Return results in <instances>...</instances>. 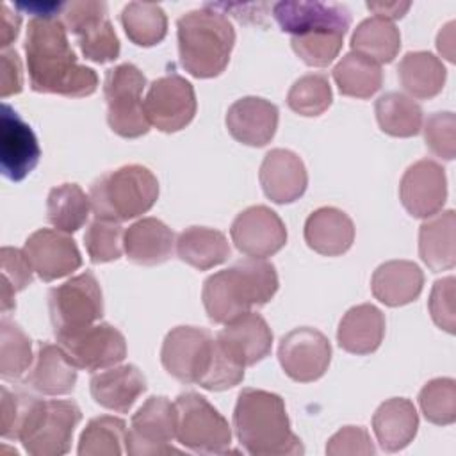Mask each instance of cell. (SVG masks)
I'll list each match as a JSON object with an SVG mask.
<instances>
[{"label": "cell", "mask_w": 456, "mask_h": 456, "mask_svg": "<svg viewBox=\"0 0 456 456\" xmlns=\"http://www.w3.org/2000/svg\"><path fill=\"white\" fill-rule=\"evenodd\" d=\"M379 128L394 137H411L422 128V109L408 94L390 91L381 94L374 105Z\"/></svg>", "instance_id": "obj_36"}, {"label": "cell", "mask_w": 456, "mask_h": 456, "mask_svg": "<svg viewBox=\"0 0 456 456\" xmlns=\"http://www.w3.org/2000/svg\"><path fill=\"white\" fill-rule=\"evenodd\" d=\"M41 150L28 123L7 103L0 114V167L12 182L23 180L39 162Z\"/></svg>", "instance_id": "obj_17"}, {"label": "cell", "mask_w": 456, "mask_h": 456, "mask_svg": "<svg viewBox=\"0 0 456 456\" xmlns=\"http://www.w3.org/2000/svg\"><path fill=\"white\" fill-rule=\"evenodd\" d=\"M176 440L196 452H226L232 444L228 420L200 394L176 397Z\"/></svg>", "instance_id": "obj_8"}, {"label": "cell", "mask_w": 456, "mask_h": 456, "mask_svg": "<svg viewBox=\"0 0 456 456\" xmlns=\"http://www.w3.org/2000/svg\"><path fill=\"white\" fill-rule=\"evenodd\" d=\"M144 87L146 77L130 62L107 69L103 82L107 123L118 135L135 139L150 130L142 100Z\"/></svg>", "instance_id": "obj_7"}, {"label": "cell", "mask_w": 456, "mask_h": 456, "mask_svg": "<svg viewBox=\"0 0 456 456\" xmlns=\"http://www.w3.org/2000/svg\"><path fill=\"white\" fill-rule=\"evenodd\" d=\"M216 338L226 353L244 367L264 360L273 347V331L265 319L256 312H246L232 319Z\"/></svg>", "instance_id": "obj_22"}, {"label": "cell", "mask_w": 456, "mask_h": 456, "mask_svg": "<svg viewBox=\"0 0 456 456\" xmlns=\"http://www.w3.org/2000/svg\"><path fill=\"white\" fill-rule=\"evenodd\" d=\"M126 436V424L119 417L100 415L87 422L78 440L80 456H119Z\"/></svg>", "instance_id": "obj_39"}, {"label": "cell", "mask_w": 456, "mask_h": 456, "mask_svg": "<svg viewBox=\"0 0 456 456\" xmlns=\"http://www.w3.org/2000/svg\"><path fill=\"white\" fill-rule=\"evenodd\" d=\"M429 314L435 324L447 333H454V278L436 280L429 294Z\"/></svg>", "instance_id": "obj_47"}, {"label": "cell", "mask_w": 456, "mask_h": 456, "mask_svg": "<svg viewBox=\"0 0 456 456\" xmlns=\"http://www.w3.org/2000/svg\"><path fill=\"white\" fill-rule=\"evenodd\" d=\"M456 119L454 114L445 112H435L428 118L424 125V141L429 151L444 160H452L456 153V137H454Z\"/></svg>", "instance_id": "obj_46"}, {"label": "cell", "mask_w": 456, "mask_h": 456, "mask_svg": "<svg viewBox=\"0 0 456 456\" xmlns=\"http://www.w3.org/2000/svg\"><path fill=\"white\" fill-rule=\"evenodd\" d=\"M216 353V338L203 328H173L160 349V362L167 374L185 385H200L207 378Z\"/></svg>", "instance_id": "obj_11"}, {"label": "cell", "mask_w": 456, "mask_h": 456, "mask_svg": "<svg viewBox=\"0 0 456 456\" xmlns=\"http://www.w3.org/2000/svg\"><path fill=\"white\" fill-rule=\"evenodd\" d=\"M77 367L57 344L41 342L36 362L28 369L25 385L45 395H64L75 388Z\"/></svg>", "instance_id": "obj_28"}, {"label": "cell", "mask_w": 456, "mask_h": 456, "mask_svg": "<svg viewBox=\"0 0 456 456\" xmlns=\"http://www.w3.org/2000/svg\"><path fill=\"white\" fill-rule=\"evenodd\" d=\"M344 32L337 30H324V32H312L303 36H292L290 45L296 55L308 66L324 68L335 61L338 52L342 50Z\"/></svg>", "instance_id": "obj_43"}, {"label": "cell", "mask_w": 456, "mask_h": 456, "mask_svg": "<svg viewBox=\"0 0 456 456\" xmlns=\"http://www.w3.org/2000/svg\"><path fill=\"white\" fill-rule=\"evenodd\" d=\"M410 2H367V7L376 12V16L387 18V20H397L403 18L404 12L410 9Z\"/></svg>", "instance_id": "obj_52"}, {"label": "cell", "mask_w": 456, "mask_h": 456, "mask_svg": "<svg viewBox=\"0 0 456 456\" xmlns=\"http://www.w3.org/2000/svg\"><path fill=\"white\" fill-rule=\"evenodd\" d=\"M424 285V274L415 262L388 260L376 267L370 290L378 301L387 306H403L419 297Z\"/></svg>", "instance_id": "obj_27"}, {"label": "cell", "mask_w": 456, "mask_h": 456, "mask_svg": "<svg viewBox=\"0 0 456 456\" xmlns=\"http://www.w3.org/2000/svg\"><path fill=\"white\" fill-rule=\"evenodd\" d=\"M454 210H445L428 217L419 230V255L431 271H445L454 267Z\"/></svg>", "instance_id": "obj_31"}, {"label": "cell", "mask_w": 456, "mask_h": 456, "mask_svg": "<svg viewBox=\"0 0 456 456\" xmlns=\"http://www.w3.org/2000/svg\"><path fill=\"white\" fill-rule=\"evenodd\" d=\"M23 251L43 281H53L71 274L82 265L75 240L59 230L41 228L28 235Z\"/></svg>", "instance_id": "obj_20"}, {"label": "cell", "mask_w": 456, "mask_h": 456, "mask_svg": "<svg viewBox=\"0 0 456 456\" xmlns=\"http://www.w3.org/2000/svg\"><path fill=\"white\" fill-rule=\"evenodd\" d=\"M230 235L235 248L251 258H267L287 242L281 217L265 205H253L237 214Z\"/></svg>", "instance_id": "obj_16"}, {"label": "cell", "mask_w": 456, "mask_h": 456, "mask_svg": "<svg viewBox=\"0 0 456 456\" xmlns=\"http://www.w3.org/2000/svg\"><path fill=\"white\" fill-rule=\"evenodd\" d=\"M333 93L328 78L321 73H308L299 77L289 89L287 105L299 116L314 118L328 110Z\"/></svg>", "instance_id": "obj_41"}, {"label": "cell", "mask_w": 456, "mask_h": 456, "mask_svg": "<svg viewBox=\"0 0 456 456\" xmlns=\"http://www.w3.org/2000/svg\"><path fill=\"white\" fill-rule=\"evenodd\" d=\"M176 253L185 264L207 271L228 260L230 244L219 230L189 226L176 239Z\"/></svg>", "instance_id": "obj_33"}, {"label": "cell", "mask_w": 456, "mask_h": 456, "mask_svg": "<svg viewBox=\"0 0 456 456\" xmlns=\"http://www.w3.org/2000/svg\"><path fill=\"white\" fill-rule=\"evenodd\" d=\"M385 337V317L379 308L362 303L349 308L337 330L338 346L351 354L374 353Z\"/></svg>", "instance_id": "obj_29"}, {"label": "cell", "mask_w": 456, "mask_h": 456, "mask_svg": "<svg viewBox=\"0 0 456 456\" xmlns=\"http://www.w3.org/2000/svg\"><path fill=\"white\" fill-rule=\"evenodd\" d=\"M401 48L399 28L387 18L370 16L358 23L351 36V50L381 64L392 62Z\"/></svg>", "instance_id": "obj_34"}, {"label": "cell", "mask_w": 456, "mask_h": 456, "mask_svg": "<svg viewBox=\"0 0 456 456\" xmlns=\"http://www.w3.org/2000/svg\"><path fill=\"white\" fill-rule=\"evenodd\" d=\"M305 240L319 255L338 256L351 248L354 224L340 208L321 207L306 217Z\"/></svg>", "instance_id": "obj_26"}, {"label": "cell", "mask_w": 456, "mask_h": 456, "mask_svg": "<svg viewBox=\"0 0 456 456\" xmlns=\"http://www.w3.org/2000/svg\"><path fill=\"white\" fill-rule=\"evenodd\" d=\"M89 388L100 406L126 413L146 390V378L135 365H118L94 374L89 381Z\"/></svg>", "instance_id": "obj_25"}, {"label": "cell", "mask_w": 456, "mask_h": 456, "mask_svg": "<svg viewBox=\"0 0 456 456\" xmlns=\"http://www.w3.org/2000/svg\"><path fill=\"white\" fill-rule=\"evenodd\" d=\"M333 80L344 96L370 98L383 84L381 66L356 52L346 53L333 68Z\"/></svg>", "instance_id": "obj_35"}, {"label": "cell", "mask_w": 456, "mask_h": 456, "mask_svg": "<svg viewBox=\"0 0 456 456\" xmlns=\"http://www.w3.org/2000/svg\"><path fill=\"white\" fill-rule=\"evenodd\" d=\"M419 404L426 420L449 426L456 420V381L452 378H435L428 381L420 394Z\"/></svg>", "instance_id": "obj_42"}, {"label": "cell", "mask_w": 456, "mask_h": 456, "mask_svg": "<svg viewBox=\"0 0 456 456\" xmlns=\"http://www.w3.org/2000/svg\"><path fill=\"white\" fill-rule=\"evenodd\" d=\"M53 333L73 331L94 324L103 315V296L96 276L84 271L48 294Z\"/></svg>", "instance_id": "obj_9"}, {"label": "cell", "mask_w": 456, "mask_h": 456, "mask_svg": "<svg viewBox=\"0 0 456 456\" xmlns=\"http://www.w3.org/2000/svg\"><path fill=\"white\" fill-rule=\"evenodd\" d=\"M328 456H344V454H374V445L370 435L362 426H346L338 429L326 445Z\"/></svg>", "instance_id": "obj_48"}, {"label": "cell", "mask_w": 456, "mask_h": 456, "mask_svg": "<svg viewBox=\"0 0 456 456\" xmlns=\"http://www.w3.org/2000/svg\"><path fill=\"white\" fill-rule=\"evenodd\" d=\"M0 12H2V21H0V46H2V48H7V46L18 37L21 18H20V14L11 12V9H9L5 4H2Z\"/></svg>", "instance_id": "obj_51"}, {"label": "cell", "mask_w": 456, "mask_h": 456, "mask_svg": "<svg viewBox=\"0 0 456 456\" xmlns=\"http://www.w3.org/2000/svg\"><path fill=\"white\" fill-rule=\"evenodd\" d=\"M399 82L406 93L419 100L436 96L445 84V66L431 52H408L397 66Z\"/></svg>", "instance_id": "obj_32"}, {"label": "cell", "mask_w": 456, "mask_h": 456, "mask_svg": "<svg viewBox=\"0 0 456 456\" xmlns=\"http://www.w3.org/2000/svg\"><path fill=\"white\" fill-rule=\"evenodd\" d=\"M159 198L155 175L139 164L121 166L96 178L89 191L96 219L128 221L148 212Z\"/></svg>", "instance_id": "obj_5"}, {"label": "cell", "mask_w": 456, "mask_h": 456, "mask_svg": "<svg viewBox=\"0 0 456 456\" xmlns=\"http://www.w3.org/2000/svg\"><path fill=\"white\" fill-rule=\"evenodd\" d=\"M176 438V404L164 395H151L134 413L125 436V451L130 456L178 454L171 445Z\"/></svg>", "instance_id": "obj_12"}, {"label": "cell", "mask_w": 456, "mask_h": 456, "mask_svg": "<svg viewBox=\"0 0 456 456\" xmlns=\"http://www.w3.org/2000/svg\"><path fill=\"white\" fill-rule=\"evenodd\" d=\"M80 419V408L73 401L30 397L18 440L32 456H62L71 447L73 431Z\"/></svg>", "instance_id": "obj_6"}, {"label": "cell", "mask_w": 456, "mask_h": 456, "mask_svg": "<svg viewBox=\"0 0 456 456\" xmlns=\"http://www.w3.org/2000/svg\"><path fill=\"white\" fill-rule=\"evenodd\" d=\"M175 233L157 217H142L130 224L123 235L126 258L139 265H159L173 255Z\"/></svg>", "instance_id": "obj_24"}, {"label": "cell", "mask_w": 456, "mask_h": 456, "mask_svg": "<svg viewBox=\"0 0 456 456\" xmlns=\"http://www.w3.org/2000/svg\"><path fill=\"white\" fill-rule=\"evenodd\" d=\"M278 360L285 374L297 383L324 376L331 362V346L324 333L314 328H296L281 337Z\"/></svg>", "instance_id": "obj_15"}, {"label": "cell", "mask_w": 456, "mask_h": 456, "mask_svg": "<svg viewBox=\"0 0 456 456\" xmlns=\"http://www.w3.org/2000/svg\"><path fill=\"white\" fill-rule=\"evenodd\" d=\"M123 235L119 223L94 219L84 235V244L91 262L103 264L118 260L123 251Z\"/></svg>", "instance_id": "obj_45"}, {"label": "cell", "mask_w": 456, "mask_h": 456, "mask_svg": "<svg viewBox=\"0 0 456 456\" xmlns=\"http://www.w3.org/2000/svg\"><path fill=\"white\" fill-rule=\"evenodd\" d=\"M2 395V424H0V433L4 438H12L18 440L20 426L25 417L28 401L32 395L27 394H16L7 390L5 387L0 388Z\"/></svg>", "instance_id": "obj_49"}, {"label": "cell", "mask_w": 456, "mask_h": 456, "mask_svg": "<svg viewBox=\"0 0 456 456\" xmlns=\"http://www.w3.org/2000/svg\"><path fill=\"white\" fill-rule=\"evenodd\" d=\"M23 87L21 61L16 50H4L0 55V96L18 94Z\"/></svg>", "instance_id": "obj_50"}, {"label": "cell", "mask_w": 456, "mask_h": 456, "mask_svg": "<svg viewBox=\"0 0 456 456\" xmlns=\"http://www.w3.org/2000/svg\"><path fill=\"white\" fill-rule=\"evenodd\" d=\"M55 338L71 363L77 369L89 372L114 367L126 356V340L123 333L109 322L55 333Z\"/></svg>", "instance_id": "obj_13"}, {"label": "cell", "mask_w": 456, "mask_h": 456, "mask_svg": "<svg viewBox=\"0 0 456 456\" xmlns=\"http://www.w3.org/2000/svg\"><path fill=\"white\" fill-rule=\"evenodd\" d=\"M237 440L253 456L303 454L301 440L292 433L285 403L278 394L242 388L233 410Z\"/></svg>", "instance_id": "obj_3"}, {"label": "cell", "mask_w": 456, "mask_h": 456, "mask_svg": "<svg viewBox=\"0 0 456 456\" xmlns=\"http://www.w3.org/2000/svg\"><path fill=\"white\" fill-rule=\"evenodd\" d=\"M2 258V312L7 314L12 310L14 305V294L23 290L27 285L32 283V265L25 255L23 249L18 248H2L0 251Z\"/></svg>", "instance_id": "obj_44"}, {"label": "cell", "mask_w": 456, "mask_h": 456, "mask_svg": "<svg viewBox=\"0 0 456 456\" xmlns=\"http://www.w3.org/2000/svg\"><path fill=\"white\" fill-rule=\"evenodd\" d=\"M180 62L196 78H212L224 71L235 45L232 21L219 11L203 7L182 14L176 21Z\"/></svg>", "instance_id": "obj_4"}, {"label": "cell", "mask_w": 456, "mask_h": 456, "mask_svg": "<svg viewBox=\"0 0 456 456\" xmlns=\"http://www.w3.org/2000/svg\"><path fill=\"white\" fill-rule=\"evenodd\" d=\"M121 23L128 39L137 46H153L167 34V18L159 4H126L121 11Z\"/></svg>", "instance_id": "obj_38"}, {"label": "cell", "mask_w": 456, "mask_h": 456, "mask_svg": "<svg viewBox=\"0 0 456 456\" xmlns=\"http://www.w3.org/2000/svg\"><path fill=\"white\" fill-rule=\"evenodd\" d=\"M59 14L66 30L77 37L86 59L102 64L114 61L119 55V39L107 18L105 2H66Z\"/></svg>", "instance_id": "obj_10"}, {"label": "cell", "mask_w": 456, "mask_h": 456, "mask_svg": "<svg viewBox=\"0 0 456 456\" xmlns=\"http://www.w3.org/2000/svg\"><path fill=\"white\" fill-rule=\"evenodd\" d=\"M278 274L265 258H244L228 269L210 274L201 290V299L208 319L226 324L232 319L262 306L274 297Z\"/></svg>", "instance_id": "obj_2"}, {"label": "cell", "mask_w": 456, "mask_h": 456, "mask_svg": "<svg viewBox=\"0 0 456 456\" xmlns=\"http://www.w3.org/2000/svg\"><path fill=\"white\" fill-rule=\"evenodd\" d=\"M273 16L281 30L289 32L290 36L324 30H337L346 34L351 25V14L347 7L335 2L285 0L274 4Z\"/></svg>", "instance_id": "obj_19"}, {"label": "cell", "mask_w": 456, "mask_h": 456, "mask_svg": "<svg viewBox=\"0 0 456 456\" xmlns=\"http://www.w3.org/2000/svg\"><path fill=\"white\" fill-rule=\"evenodd\" d=\"M91 200L77 183H62L48 192L46 217L62 233L82 228L89 217Z\"/></svg>", "instance_id": "obj_37"}, {"label": "cell", "mask_w": 456, "mask_h": 456, "mask_svg": "<svg viewBox=\"0 0 456 456\" xmlns=\"http://www.w3.org/2000/svg\"><path fill=\"white\" fill-rule=\"evenodd\" d=\"M258 178L264 194L280 205L299 200L308 185V173L303 160L294 151L283 148L265 153Z\"/></svg>", "instance_id": "obj_21"}, {"label": "cell", "mask_w": 456, "mask_h": 456, "mask_svg": "<svg viewBox=\"0 0 456 456\" xmlns=\"http://www.w3.org/2000/svg\"><path fill=\"white\" fill-rule=\"evenodd\" d=\"M230 135L248 146H265L278 128V107L260 96H244L226 112Z\"/></svg>", "instance_id": "obj_23"}, {"label": "cell", "mask_w": 456, "mask_h": 456, "mask_svg": "<svg viewBox=\"0 0 456 456\" xmlns=\"http://www.w3.org/2000/svg\"><path fill=\"white\" fill-rule=\"evenodd\" d=\"M419 415L410 399L394 397L378 406L372 417V429L378 444L387 452L404 449L417 435Z\"/></svg>", "instance_id": "obj_30"}, {"label": "cell", "mask_w": 456, "mask_h": 456, "mask_svg": "<svg viewBox=\"0 0 456 456\" xmlns=\"http://www.w3.org/2000/svg\"><path fill=\"white\" fill-rule=\"evenodd\" d=\"M27 69L36 93L84 98L96 91L98 75L77 61L57 12L34 14L25 37Z\"/></svg>", "instance_id": "obj_1"}, {"label": "cell", "mask_w": 456, "mask_h": 456, "mask_svg": "<svg viewBox=\"0 0 456 456\" xmlns=\"http://www.w3.org/2000/svg\"><path fill=\"white\" fill-rule=\"evenodd\" d=\"M399 198L403 207L413 216L428 219L438 214L447 200V178L444 167L422 159L411 164L399 183Z\"/></svg>", "instance_id": "obj_18"}, {"label": "cell", "mask_w": 456, "mask_h": 456, "mask_svg": "<svg viewBox=\"0 0 456 456\" xmlns=\"http://www.w3.org/2000/svg\"><path fill=\"white\" fill-rule=\"evenodd\" d=\"M32 365V344L28 335L11 319L0 321V376L18 379Z\"/></svg>", "instance_id": "obj_40"}, {"label": "cell", "mask_w": 456, "mask_h": 456, "mask_svg": "<svg viewBox=\"0 0 456 456\" xmlns=\"http://www.w3.org/2000/svg\"><path fill=\"white\" fill-rule=\"evenodd\" d=\"M144 110L150 125L160 132L171 134L185 128L196 114L192 84L176 73L153 80L144 98Z\"/></svg>", "instance_id": "obj_14"}]
</instances>
